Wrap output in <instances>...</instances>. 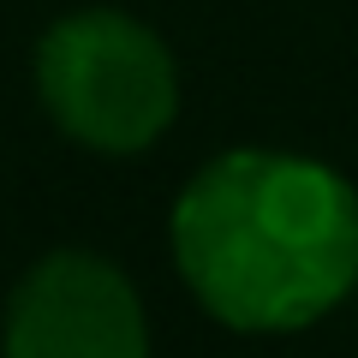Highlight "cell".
Segmentation results:
<instances>
[{"mask_svg": "<svg viewBox=\"0 0 358 358\" xmlns=\"http://www.w3.org/2000/svg\"><path fill=\"white\" fill-rule=\"evenodd\" d=\"M179 281L239 334H293L358 287V192L287 150H227L173 203Z\"/></svg>", "mask_w": 358, "mask_h": 358, "instance_id": "obj_1", "label": "cell"}, {"mask_svg": "<svg viewBox=\"0 0 358 358\" xmlns=\"http://www.w3.org/2000/svg\"><path fill=\"white\" fill-rule=\"evenodd\" d=\"M36 96L72 143L102 155H138L173 126L179 72L150 24L114 6H90L42 36Z\"/></svg>", "mask_w": 358, "mask_h": 358, "instance_id": "obj_2", "label": "cell"}, {"mask_svg": "<svg viewBox=\"0 0 358 358\" xmlns=\"http://www.w3.org/2000/svg\"><path fill=\"white\" fill-rule=\"evenodd\" d=\"M0 358H150L143 299L96 251H48L6 299Z\"/></svg>", "mask_w": 358, "mask_h": 358, "instance_id": "obj_3", "label": "cell"}]
</instances>
